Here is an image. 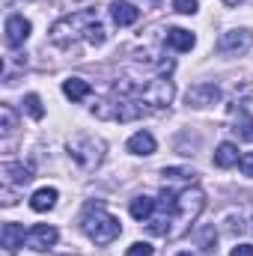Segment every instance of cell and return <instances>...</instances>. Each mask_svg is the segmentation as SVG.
I'll return each instance as SVG.
<instances>
[{
	"label": "cell",
	"mask_w": 253,
	"mask_h": 256,
	"mask_svg": "<svg viewBox=\"0 0 253 256\" xmlns=\"http://www.w3.org/2000/svg\"><path fill=\"white\" fill-rule=\"evenodd\" d=\"M30 21L24 18V15H9L6 18V45L9 48H18V45H24L27 39H30Z\"/></svg>",
	"instance_id": "cell-8"
},
{
	"label": "cell",
	"mask_w": 253,
	"mask_h": 256,
	"mask_svg": "<svg viewBox=\"0 0 253 256\" xmlns=\"http://www.w3.org/2000/svg\"><path fill=\"white\" fill-rule=\"evenodd\" d=\"M200 238H202V248L206 250H214V230H202Z\"/></svg>",
	"instance_id": "cell-26"
},
{
	"label": "cell",
	"mask_w": 253,
	"mask_h": 256,
	"mask_svg": "<svg viewBox=\"0 0 253 256\" xmlns=\"http://www.w3.org/2000/svg\"><path fill=\"white\" fill-rule=\"evenodd\" d=\"M149 3H158V0H149Z\"/></svg>",
	"instance_id": "cell-30"
},
{
	"label": "cell",
	"mask_w": 253,
	"mask_h": 256,
	"mask_svg": "<svg viewBox=\"0 0 253 256\" xmlns=\"http://www.w3.org/2000/svg\"><path fill=\"white\" fill-rule=\"evenodd\" d=\"M57 188H39V191L30 196V208L33 212H51L57 206Z\"/></svg>",
	"instance_id": "cell-14"
},
{
	"label": "cell",
	"mask_w": 253,
	"mask_h": 256,
	"mask_svg": "<svg viewBox=\"0 0 253 256\" xmlns=\"http://www.w3.org/2000/svg\"><path fill=\"white\" fill-rule=\"evenodd\" d=\"M68 155L80 170L90 173L104 161V140L96 137V134H78V137L68 140Z\"/></svg>",
	"instance_id": "cell-4"
},
{
	"label": "cell",
	"mask_w": 253,
	"mask_h": 256,
	"mask_svg": "<svg viewBox=\"0 0 253 256\" xmlns=\"http://www.w3.org/2000/svg\"><path fill=\"white\" fill-rule=\"evenodd\" d=\"M152 254H155V250H152L149 242H134V244L126 250V256H152Z\"/></svg>",
	"instance_id": "cell-23"
},
{
	"label": "cell",
	"mask_w": 253,
	"mask_h": 256,
	"mask_svg": "<svg viewBox=\"0 0 253 256\" xmlns=\"http://www.w3.org/2000/svg\"><path fill=\"white\" fill-rule=\"evenodd\" d=\"M194 33L190 30H182V27H173V30H167V45L173 48V51H190L194 48Z\"/></svg>",
	"instance_id": "cell-17"
},
{
	"label": "cell",
	"mask_w": 253,
	"mask_h": 256,
	"mask_svg": "<svg viewBox=\"0 0 253 256\" xmlns=\"http://www.w3.org/2000/svg\"><path fill=\"white\" fill-rule=\"evenodd\" d=\"M57 238H60V232H57L51 224H36V226L27 232V244H30L33 250H48V248L57 244Z\"/></svg>",
	"instance_id": "cell-9"
},
{
	"label": "cell",
	"mask_w": 253,
	"mask_h": 256,
	"mask_svg": "<svg viewBox=\"0 0 253 256\" xmlns=\"http://www.w3.org/2000/svg\"><path fill=\"white\" fill-rule=\"evenodd\" d=\"M110 15H114V21H116L120 27H131V24H137L140 9H137L134 3H128V0H114V3H110Z\"/></svg>",
	"instance_id": "cell-11"
},
{
	"label": "cell",
	"mask_w": 253,
	"mask_h": 256,
	"mask_svg": "<svg viewBox=\"0 0 253 256\" xmlns=\"http://www.w3.org/2000/svg\"><path fill=\"white\" fill-rule=\"evenodd\" d=\"M250 48H253V30H226V33H220V39H218V51L226 54V57L248 54Z\"/></svg>",
	"instance_id": "cell-6"
},
{
	"label": "cell",
	"mask_w": 253,
	"mask_h": 256,
	"mask_svg": "<svg viewBox=\"0 0 253 256\" xmlns=\"http://www.w3.org/2000/svg\"><path fill=\"white\" fill-rule=\"evenodd\" d=\"M155 208H158V200H152V196H134L131 200V218L134 220H149L155 214Z\"/></svg>",
	"instance_id": "cell-16"
},
{
	"label": "cell",
	"mask_w": 253,
	"mask_h": 256,
	"mask_svg": "<svg viewBox=\"0 0 253 256\" xmlns=\"http://www.w3.org/2000/svg\"><path fill=\"white\" fill-rule=\"evenodd\" d=\"M230 256H253V244H238V248H232Z\"/></svg>",
	"instance_id": "cell-27"
},
{
	"label": "cell",
	"mask_w": 253,
	"mask_h": 256,
	"mask_svg": "<svg viewBox=\"0 0 253 256\" xmlns=\"http://www.w3.org/2000/svg\"><path fill=\"white\" fill-rule=\"evenodd\" d=\"M176 256H194V254H188V250H185V254H176Z\"/></svg>",
	"instance_id": "cell-29"
},
{
	"label": "cell",
	"mask_w": 253,
	"mask_h": 256,
	"mask_svg": "<svg viewBox=\"0 0 253 256\" xmlns=\"http://www.w3.org/2000/svg\"><path fill=\"white\" fill-rule=\"evenodd\" d=\"M158 206H161V212L155 208V214L149 218V232L152 236H179L206 208V194L196 185H185L182 191H167L164 188Z\"/></svg>",
	"instance_id": "cell-1"
},
{
	"label": "cell",
	"mask_w": 253,
	"mask_h": 256,
	"mask_svg": "<svg viewBox=\"0 0 253 256\" xmlns=\"http://www.w3.org/2000/svg\"><path fill=\"white\" fill-rule=\"evenodd\" d=\"M238 167H242V173H244V176H250V179H253V152H244V155H242Z\"/></svg>",
	"instance_id": "cell-25"
},
{
	"label": "cell",
	"mask_w": 253,
	"mask_h": 256,
	"mask_svg": "<svg viewBox=\"0 0 253 256\" xmlns=\"http://www.w3.org/2000/svg\"><path fill=\"white\" fill-rule=\"evenodd\" d=\"M226 6H238V3H244V0H224Z\"/></svg>",
	"instance_id": "cell-28"
},
{
	"label": "cell",
	"mask_w": 253,
	"mask_h": 256,
	"mask_svg": "<svg viewBox=\"0 0 253 256\" xmlns=\"http://www.w3.org/2000/svg\"><path fill=\"white\" fill-rule=\"evenodd\" d=\"M0 131H3V134H12V131H15V110H12L9 104L0 108Z\"/></svg>",
	"instance_id": "cell-22"
},
{
	"label": "cell",
	"mask_w": 253,
	"mask_h": 256,
	"mask_svg": "<svg viewBox=\"0 0 253 256\" xmlns=\"http://www.w3.org/2000/svg\"><path fill=\"white\" fill-rule=\"evenodd\" d=\"M92 21H98L96 9H80V12L66 15V18H60V21L51 27V42H54V45H60V48L74 45L80 36H86V27H90Z\"/></svg>",
	"instance_id": "cell-3"
},
{
	"label": "cell",
	"mask_w": 253,
	"mask_h": 256,
	"mask_svg": "<svg viewBox=\"0 0 253 256\" xmlns=\"http://www.w3.org/2000/svg\"><path fill=\"white\" fill-rule=\"evenodd\" d=\"M128 152L131 155H152L155 152V137L149 131H137L128 137Z\"/></svg>",
	"instance_id": "cell-13"
},
{
	"label": "cell",
	"mask_w": 253,
	"mask_h": 256,
	"mask_svg": "<svg viewBox=\"0 0 253 256\" xmlns=\"http://www.w3.org/2000/svg\"><path fill=\"white\" fill-rule=\"evenodd\" d=\"M238 161H242V155H238V149H236L232 143H220V146L214 149V167L226 170V167H236Z\"/></svg>",
	"instance_id": "cell-15"
},
{
	"label": "cell",
	"mask_w": 253,
	"mask_h": 256,
	"mask_svg": "<svg viewBox=\"0 0 253 256\" xmlns=\"http://www.w3.org/2000/svg\"><path fill=\"white\" fill-rule=\"evenodd\" d=\"M84 39H86L90 45H104V39H108V36H104V24H102V21H92V24L86 27V36H84Z\"/></svg>",
	"instance_id": "cell-19"
},
{
	"label": "cell",
	"mask_w": 253,
	"mask_h": 256,
	"mask_svg": "<svg viewBox=\"0 0 253 256\" xmlns=\"http://www.w3.org/2000/svg\"><path fill=\"white\" fill-rule=\"evenodd\" d=\"M0 242H3V248H6L9 254H15L18 248H24L27 232H24L21 224H3V230H0Z\"/></svg>",
	"instance_id": "cell-12"
},
{
	"label": "cell",
	"mask_w": 253,
	"mask_h": 256,
	"mask_svg": "<svg viewBox=\"0 0 253 256\" xmlns=\"http://www.w3.org/2000/svg\"><path fill=\"white\" fill-rule=\"evenodd\" d=\"M63 92L72 102H84V98L92 92V86H90L84 78H68V80H63Z\"/></svg>",
	"instance_id": "cell-18"
},
{
	"label": "cell",
	"mask_w": 253,
	"mask_h": 256,
	"mask_svg": "<svg viewBox=\"0 0 253 256\" xmlns=\"http://www.w3.org/2000/svg\"><path fill=\"white\" fill-rule=\"evenodd\" d=\"M173 96H176V86H173V80L155 78V80H146V84H140L137 102H143V104H149V108L161 110V108H167V104L173 102Z\"/></svg>",
	"instance_id": "cell-5"
},
{
	"label": "cell",
	"mask_w": 253,
	"mask_h": 256,
	"mask_svg": "<svg viewBox=\"0 0 253 256\" xmlns=\"http://www.w3.org/2000/svg\"><path fill=\"white\" fill-rule=\"evenodd\" d=\"M185 102H188L190 108H212V104L220 102V90L214 84H196V86L188 90Z\"/></svg>",
	"instance_id": "cell-7"
},
{
	"label": "cell",
	"mask_w": 253,
	"mask_h": 256,
	"mask_svg": "<svg viewBox=\"0 0 253 256\" xmlns=\"http://www.w3.org/2000/svg\"><path fill=\"white\" fill-rule=\"evenodd\" d=\"M80 230H84L96 244H110V242H116L120 232H122L120 220H116L102 202H90V206L84 208V214H80Z\"/></svg>",
	"instance_id": "cell-2"
},
{
	"label": "cell",
	"mask_w": 253,
	"mask_h": 256,
	"mask_svg": "<svg viewBox=\"0 0 253 256\" xmlns=\"http://www.w3.org/2000/svg\"><path fill=\"white\" fill-rule=\"evenodd\" d=\"M0 173H3V182L6 185H27L33 179V167L30 164H15V161H6L0 167Z\"/></svg>",
	"instance_id": "cell-10"
},
{
	"label": "cell",
	"mask_w": 253,
	"mask_h": 256,
	"mask_svg": "<svg viewBox=\"0 0 253 256\" xmlns=\"http://www.w3.org/2000/svg\"><path fill=\"white\" fill-rule=\"evenodd\" d=\"M196 6H200L196 0H173V9H176V12H182V15H194V12H196Z\"/></svg>",
	"instance_id": "cell-24"
},
{
	"label": "cell",
	"mask_w": 253,
	"mask_h": 256,
	"mask_svg": "<svg viewBox=\"0 0 253 256\" xmlns=\"http://www.w3.org/2000/svg\"><path fill=\"white\" fill-rule=\"evenodd\" d=\"M24 108H27V114H30L33 120H42V116H45V108H42V98H39L36 92H30V96H24Z\"/></svg>",
	"instance_id": "cell-20"
},
{
	"label": "cell",
	"mask_w": 253,
	"mask_h": 256,
	"mask_svg": "<svg viewBox=\"0 0 253 256\" xmlns=\"http://www.w3.org/2000/svg\"><path fill=\"white\" fill-rule=\"evenodd\" d=\"M232 131H236L242 140H250L253 143V116L250 114H244L242 120H236V128H232Z\"/></svg>",
	"instance_id": "cell-21"
}]
</instances>
